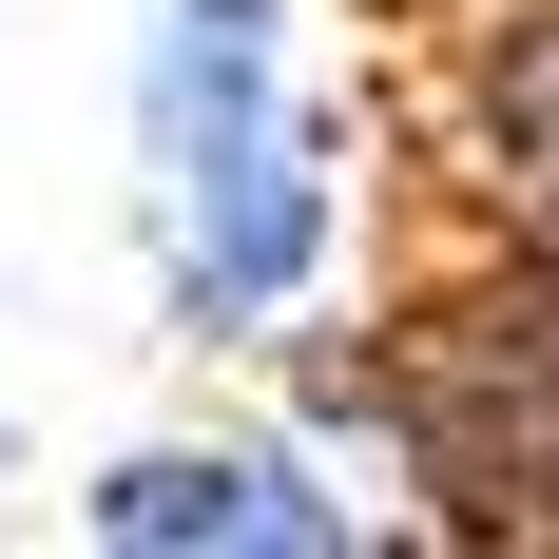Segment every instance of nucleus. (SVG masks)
<instances>
[{"mask_svg":"<svg viewBox=\"0 0 559 559\" xmlns=\"http://www.w3.org/2000/svg\"><path fill=\"white\" fill-rule=\"evenodd\" d=\"M135 155H155V251H174V329H289L347 251L329 193V116L289 78V0H155L135 58Z\"/></svg>","mask_w":559,"mask_h":559,"instance_id":"f257e3e1","label":"nucleus"},{"mask_svg":"<svg viewBox=\"0 0 559 559\" xmlns=\"http://www.w3.org/2000/svg\"><path fill=\"white\" fill-rule=\"evenodd\" d=\"M329 405L483 540H559V251L483 231L444 289H405L386 329L329 367Z\"/></svg>","mask_w":559,"mask_h":559,"instance_id":"f03ea898","label":"nucleus"},{"mask_svg":"<svg viewBox=\"0 0 559 559\" xmlns=\"http://www.w3.org/2000/svg\"><path fill=\"white\" fill-rule=\"evenodd\" d=\"M425 135H444L463 213L559 251V0H444L425 39Z\"/></svg>","mask_w":559,"mask_h":559,"instance_id":"7ed1b4c3","label":"nucleus"},{"mask_svg":"<svg viewBox=\"0 0 559 559\" xmlns=\"http://www.w3.org/2000/svg\"><path fill=\"white\" fill-rule=\"evenodd\" d=\"M78 521H97L116 559H193V540H231V559H329V540H367V502H329V483H309V444H271V425L135 444Z\"/></svg>","mask_w":559,"mask_h":559,"instance_id":"20e7f679","label":"nucleus"},{"mask_svg":"<svg viewBox=\"0 0 559 559\" xmlns=\"http://www.w3.org/2000/svg\"><path fill=\"white\" fill-rule=\"evenodd\" d=\"M405 20H444V0H405Z\"/></svg>","mask_w":559,"mask_h":559,"instance_id":"39448f33","label":"nucleus"}]
</instances>
